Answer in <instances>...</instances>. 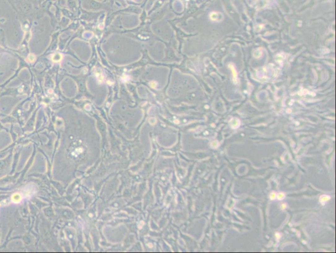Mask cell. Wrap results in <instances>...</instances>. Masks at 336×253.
Returning <instances> with one entry per match:
<instances>
[{
    "mask_svg": "<svg viewBox=\"0 0 336 253\" xmlns=\"http://www.w3.org/2000/svg\"><path fill=\"white\" fill-rule=\"evenodd\" d=\"M229 67L231 73H232V74H233V80L234 83V84H237V82H238L237 73H236V69H235V68L234 67V65L233 64H229Z\"/></svg>",
    "mask_w": 336,
    "mask_h": 253,
    "instance_id": "7a4b0ae2",
    "label": "cell"
},
{
    "mask_svg": "<svg viewBox=\"0 0 336 253\" xmlns=\"http://www.w3.org/2000/svg\"><path fill=\"white\" fill-rule=\"evenodd\" d=\"M95 76L97 77V79L98 80V83L99 84L102 83V82L104 81V76H103L102 71L100 69H97L95 70Z\"/></svg>",
    "mask_w": 336,
    "mask_h": 253,
    "instance_id": "3957f363",
    "label": "cell"
},
{
    "mask_svg": "<svg viewBox=\"0 0 336 253\" xmlns=\"http://www.w3.org/2000/svg\"><path fill=\"white\" fill-rule=\"evenodd\" d=\"M210 19L213 22H220L223 20V16L221 13L213 11L210 14Z\"/></svg>",
    "mask_w": 336,
    "mask_h": 253,
    "instance_id": "6da1fadb",
    "label": "cell"
},
{
    "mask_svg": "<svg viewBox=\"0 0 336 253\" xmlns=\"http://www.w3.org/2000/svg\"><path fill=\"white\" fill-rule=\"evenodd\" d=\"M21 200V196L19 193H15L12 196V201L16 203L19 202Z\"/></svg>",
    "mask_w": 336,
    "mask_h": 253,
    "instance_id": "5b68a950",
    "label": "cell"
},
{
    "mask_svg": "<svg viewBox=\"0 0 336 253\" xmlns=\"http://www.w3.org/2000/svg\"><path fill=\"white\" fill-rule=\"evenodd\" d=\"M51 59L54 62H60L63 59V55L60 53H55L53 55Z\"/></svg>",
    "mask_w": 336,
    "mask_h": 253,
    "instance_id": "277c9868",
    "label": "cell"
},
{
    "mask_svg": "<svg viewBox=\"0 0 336 253\" xmlns=\"http://www.w3.org/2000/svg\"><path fill=\"white\" fill-rule=\"evenodd\" d=\"M28 60L30 63H34L35 61L36 57L34 55L32 54V55H30L28 56Z\"/></svg>",
    "mask_w": 336,
    "mask_h": 253,
    "instance_id": "8992f818",
    "label": "cell"
}]
</instances>
